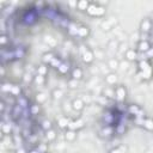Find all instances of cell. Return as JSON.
<instances>
[{"mask_svg": "<svg viewBox=\"0 0 153 153\" xmlns=\"http://www.w3.org/2000/svg\"><path fill=\"white\" fill-rule=\"evenodd\" d=\"M127 94H128V92H127V88L124 85H116L115 86V99L118 103L123 102L127 98Z\"/></svg>", "mask_w": 153, "mask_h": 153, "instance_id": "obj_1", "label": "cell"}, {"mask_svg": "<svg viewBox=\"0 0 153 153\" xmlns=\"http://www.w3.org/2000/svg\"><path fill=\"white\" fill-rule=\"evenodd\" d=\"M81 57H82V61L87 65L92 63L93 60H94V54H93V50L88 49L87 47H81Z\"/></svg>", "mask_w": 153, "mask_h": 153, "instance_id": "obj_2", "label": "cell"}, {"mask_svg": "<svg viewBox=\"0 0 153 153\" xmlns=\"http://www.w3.org/2000/svg\"><path fill=\"white\" fill-rule=\"evenodd\" d=\"M152 48V45H151V43L147 41V39H140L139 42H137V44H136V50H137V53H141V54H146L149 49Z\"/></svg>", "mask_w": 153, "mask_h": 153, "instance_id": "obj_3", "label": "cell"}, {"mask_svg": "<svg viewBox=\"0 0 153 153\" xmlns=\"http://www.w3.org/2000/svg\"><path fill=\"white\" fill-rule=\"evenodd\" d=\"M152 27H153V23H152V19L151 18H145V19L141 20V23H140V30H141V32L148 33V32H151Z\"/></svg>", "mask_w": 153, "mask_h": 153, "instance_id": "obj_4", "label": "cell"}, {"mask_svg": "<svg viewBox=\"0 0 153 153\" xmlns=\"http://www.w3.org/2000/svg\"><path fill=\"white\" fill-rule=\"evenodd\" d=\"M124 57L128 62H133V61H137L139 60V53L136 49L129 48L126 53H124Z\"/></svg>", "mask_w": 153, "mask_h": 153, "instance_id": "obj_5", "label": "cell"}, {"mask_svg": "<svg viewBox=\"0 0 153 153\" xmlns=\"http://www.w3.org/2000/svg\"><path fill=\"white\" fill-rule=\"evenodd\" d=\"M116 23H117L116 18L111 17L110 19H105V20H103L102 24H100V27H102L103 30H105V31H109L110 29H112V27L116 25Z\"/></svg>", "mask_w": 153, "mask_h": 153, "instance_id": "obj_6", "label": "cell"}, {"mask_svg": "<svg viewBox=\"0 0 153 153\" xmlns=\"http://www.w3.org/2000/svg\"><path fill=\"white\" fill-rule=\"evenodd\" d=\"M137 76H140L142 80H149V79H152V76H153V67L149 66L147 69H145L142 72H137Z\"/></svg>", "mask_w": 153, "mask_h": 153, "instance_id": "obj_7", "label": "cell"}, {"mask_svg": "<svg viewBox=\"0 0 153 153\" xmlns=\"http://www.w3.org/2000/svg\"><path fill=\"white\" fill-rule=\"evenodd\" d=\"M117 80H118V76H117V74L115 72H110V73H108L105 75V82L109 86H112L114 87V85L117 84Z\"/></svg>", "mask_w": 153, "mask_h": 153, "instance_id": "obj_8", "label": "cell"}, {"mask_svg": "<svg viewBox=\"0 0 153 153\" xmlns=\"http://www.w3.org/2000/svg\"><path fill=\"white\" fill-rule=\"evenodd\" d=\"M71 103H72L73 110L76 111V112H80V111L85 108V103H84V100H82L81 98H75V99H73Z\"/></svg>", "mask_w": 153, "mask_h": 153, "instance_id": "obj_9", "label": "cell"}, {"mask_svg": "<svg viewBox=\"0 0 153 153\" xmlns=\"http://www.w3.org/2000/svg\"><path fill=\"white\" fill-rule=\"evenodd\" d=\"M128 112H129L130 115H134V116L140 117V118H142V117H143V115H141V114H142V111H141L140 106H139V105H136V104H131V105H129V106H128Z\"/></svg>", "mask_w": 153, "mask_h": 153, "instance_id": "obj_10", "label": "cell"}, {"mask_svg": "<svg viewBox=\"0 0 153 153\" xmlns=\"http://www.w3.org/2000/svg\"><path fill=\"white\" fill-rule=\"evenodd\" d=\"M72 120H69L68 116H60L57 118V126L61 128V129H68V126H69V122Z\"/></svg>", "mask_w": 153, "mask_h": 153, "instance_id": "obj_11", "label": "cell"}, {"mask_svg": "<svg viewBox=\"0 0 153 153\" xmlns=\"http://www.w3.org/2000/svg\"><path fill=\"white\" fill-rule=\"evenodd\" d=\"M84 127V121L80 120V118H76V120H72L69 122V126H68V129H73V130H79Z\"/></svg>", "mask_w": 153, "mask_h": 153, "instance_id": "obj_12", "label": "cell"}, {"mask_svg": "<svg viewBox=\"0 0 153 153\" xmlns=\"http://www.w3.org/2000/svg\"><path fill=\"white\" fill-rule=\"evenodd\" d=\"M71 76H72V79H75V80H81L82 79V76H84V72H82V69L80 68V67H74L72 71H71Z\"/></svg>", "mask_w": 153, "mask_h": 153, "instance_id": "obj_13", "label": "cell"}, {"mask_svg": "<svg viewBox=\"0 0 153 153\" xmlns=\"http://www.w3.org/2000/svg\"><path fill=\"white\" fill-rule=\"evenodd\" d=\"M36 13H35V11H27L25 14H24V17H23V19H24V22L26 23V24H32V23H35V20H36Z\"/></svg>", "mask_w": 153, "mask_h": 153, "instance_id": "obj_14", "label": "cell"}, {"mask_svg": "<svg viewBox=\"0 0 153 153\" xmlns=\"http://www.w3.org/2000/svg\"><path fill=\"white\" fill-rule=\"evenodd\" d=\"M88 35H90V29H88L87 26L81 25V26L78 27V30H76V36H78V37H80V38H86V37H88Z\"/></svg>", "mask_w": 153, "mask_h": 153, "instance_id": "obj_15", "label": "cell"}, {"mask_svg": "<svg viewBox=\"0 0 153 153\" xmlns=\"http://www.w3.org/2000/svg\"><path fill=\"white\" fill-rule=\"evenodd\" d=\"M103 96L108 99H115V87L112 86H106L103 90Z\"/></svg>", "mask_w": 153, "mask_h": 153, "instance_id": "obj_16", "label": "cell"}, {"mask_svg": "<svg viewBox=\"0 0 153 153\" xmlns=\"http://www.w3.org/2000/svg\"><path fill=\"white\" fill-rule=\"evenodd\" d=\"M54 59H55V55H54L51 51L44 53V54H43V56H42V63L50 66V63L53 62V60H54Z\"/></svg>", "mask_w": 153, "mask_h": 153, "instance_id": "obj_17", "label": "cell"}, {"mask_svg": "<svg viewBox=\"0 0 153 153\" xmlns=\"http://www.w3.org/2000/svg\"><path fill=\"white\" fill-rule=\"evenodd\" d=\"M43 42L48 45V48H54V47H56V39H55L51 35H44Z\"/></svg>", "mask_w": 153, "mask_h": 153, "instance_id": "obj_18", "label": "cell"}, {"mask_svg": "<svg viewBox=\"0 0 153 153\" xmlns=\"http://www.w3.org/2000/svg\"><path fill=\"white\" fill-rule=\"evenodd\" d=\"M65 139H66V141H68V142H73V141L76 139V130H73V129H66Z\"/></svg>", "mask_w": 153, "mask_h": 153, "instance_id": "obj_19", "label": "cell"}, {"mask_svg": "<svg viewBox=\"0 0 153 153\" xmlns=\"http://www.w3.org/2000/svg\"><path fill=\"white\" fill-rule=\"evenodd\" d=\"M112 134H114V128H112V126H109V124L103 127V129L100 130V135L104 137H110Z\"/></svg>", "mask_w": 153, "mask_h": 153, "instance_id": "obj_20", "label": "cell"}, {"mask_svg": "<svg viewBox=\"0 0 153 153\" xmlns=\"http://www.w3.org/2000/svg\"><path fill=\"white\" fill-rule=\"evenodd\" d=\"M97 11H98V4H94V2H91L88 8L86 10V13L91 17H97Z\"/></svg>", "mask_w": 153, "mask_h": 153, "instance_id": "obj_21", "label": "cell"}, {"mask_svg": "<svg viewBox=\"0 0 153 153\" xmlns=\"http://www.w3.org/2000/svg\"><path fill=\"white\" fill-rule=\"evenodd\" d=\"M108 67L111 69V71H116L120 68V61L115 57H111L109 61H108Z\"/></svg>", "mask_w": 153, "mask_h": 153, "instance_id": "obj_22", "label": "cell"}, {"mask_svg": "<svg viewBox=\"0 0 153 153\" xmlns=\"http://www.w3.org/2000/svg\"><path fill=\"white\" fill-rule=\"evenodd\" d=\"M36 72H37V74H38V75L45 76V75L48 74V65H44V63L39 65V66L36 68Z\"/></svg>", "mask_w": 153, "mask_h": 153, "instance_id": "obj_23", "label": "cell"}, {"mask_svg": "<svg viewBox=\"0 0 153 153\" xmlns=\"http://www.w3.org/2000/svg\"><path fill=\"white\" fill-rule=\"evenodd\" d=\"M51 96H53V98H54L55 100H60V99H62V98H63L65 92H63L61 88H55V90H53Z\"/></svg>", "mask_w": 153, "mask_h": 153, "instance_id": "obj_24", "label": "cell"}, {"mask_svg": "<svg viewBox=\"0 0 153 153\" xmlns=\"http://www.w3.org/2000/svg\"><path fill=\"white\" fill-rule=\"evenodd\" d=\"M1 131H2L4 135H10V134H11V131H12V127H11L10 122L7 123V122L2 121V124H1Z\"/></svg>", "mask_w": 153, "mask_h": 153, "instance_id": "obj_25", "label": "cell"}, {"mask_svg": "<svg viewBox=\"0 0 153 153\" xmlns=\"http://www.w3.org/2000/svg\"><path fill=\"white\" fill-rule=\"evenodd\" d=\"M142 127L147 130H153V120L149 117H145L142 121Z\"/></svg>", "mask_w": 153, "mask_h": 153, "instance_id": "obj_26", "label": "cell"}, {"mask_svg": "<svg viewBox=\"0 0 153 153\" xmlns=\"http://www.w3.org/2000/svg\"><path fill=\"white\" fill-rule=\"evenodd\" d=\"M90 4H91V2H88V1H86V0H80V1H78L76 8H78L79 11H86V10L88 8Z\"/></svg>", "mask_w": 153, "mask_h": 153, "instance_id": "obj_27", "label": "cell"}, {"mask_svg": "<svg viewBox=\"0 0 153 153\" xmlns=\"http://www.w3.org/2000/svg\"><path fill=\"white\" fill-rule=\"evenodd\" d=\"M68 71H69V63H67V62H62L57 68V72L60 74H66V73H68Z\"/></svg>", "mask_w": 153, "mask_h": 153, "instance_id": "obj_28", "label": "cell"}, {"mask_svg": "<svg viewBox=\"0 0 153 153\" xmlns=\"http://www.w3.org/2000/svg\"><path fill=\"white\" fill-rule=\"evenodd\" d=\"M41 128H42L44 131H48V130L53 129V123H51V121H49V120L42 121V122H41Z\"/></svg>", "mask_w": 153, "mask_h": 153, "instance_id": "obj_29", "label": "cell"}, {"mask_svg": "<svg viewBox=\"0 0 153 153\" xmlns=\"http://www.w3.org/2000/svg\"><path fill=\"white\" fill-rule=\"evenodd\" d=\"M35 99H36V102H37L38 104H43V103H45V100H47V94L43 93V92H38V93L36 94Z\"/></svg>", "mask_w": 153, "mask_h": 153, "instance_id": "obj_30", "label": "cell"}, {"mask_svg": "<svg viewBox=\"0 0 153 153\" xmlns=\"http://www.w3.org/2000/svg\"><path fill=\"white\" fill-rule=\"evenodd\" d=\"M11 94L13 97H19L22 96V88L18 86V85H13L12 86V90H11Z\"/></svg>", "mask_w": 153, "mask_h": 153, "instance_id": "obj_31", "label": "cell"}, {"mask_svg": "<svg viewBox=\"0 0 153 153\" xmlns=\"http://www.w3.org/2000/svg\"><path fill=\"white\" fill-rule=\"evenodd\" d=\"M45 137H47V140H48L49 142H51V141H54V140L56 139V133H55L53 129H50V130L45 131Z\"/></svg>", "mask_w": 153, "mask_h": 153, "instance_id": "obj_32", "label": "cell"}, {"mask_svg": "<svg viewBox=\"0 0 153 153\" xmlns=\"http://www.w3.org/2000/svg\"><path fill=\"white\" fill-rule=\"evenodd\" d=\"M10 42V37L6 35V33H1L0 36V44L2 48H6V44Z\"/></svg>", "mask_w": 153, "mask_h": 153, "instance_id": "obj_33", "label": "cell"}, {"mask_svg": "<svg viewBox=\"0 0 153 153\" xmlns=\"http://www.w3.org/2000/svg\"><path fill=\"white\" fill-rule=\"evenodd\" d=\"M39 110H41L39 104H32V105H30V108H29V111H30L31 115H38Z\"/></svg>", "mask_w": 153, "mask_h": 153, "instance_id": "obj_34", "label": "cell"}, {"mask_svg": "<svg viewBox=\"0 0 153 153\" xmlns=\"http://www.w3.org/2000/svg\"><path fill=\"white\" fill-rule=\"evenodd\" d=\"M33 82L36 84V85H43L44 82H45V76H42V75H35V78H33Z\"/></svg>", "mask_w": 153, "mask_h": 153, "instance_id": "obj_35", "label": "cell"}, {"mask_svg": "<svg viewBox=\"0 0 153 153\" xmlns=\"http://www.w3.org/2000/svg\"><path fill=\"white\" fill-rule=\"evenodd\" d=\"M18 105L25 109V108H27L29 103H27V100H26V98H25V97H22V96H19V98H18Z\"/></svg>", "mask_w": 153, "mask_h": 153, "instance_id": "obj_36", "label": "cell"}, {"mask_svg": "<svg viewBox=\"0 0 153 153\" xmlns=\"http://www.w3.org/2000/svg\"><path fill=\"white\" fill-rule=\"evenodd\" d=\"M126 147H123V146H117V147H114V148H111L110 151H109V153H124L126 152Z\"/></svg>", "mask_w": 153, "mask_h": 153, "instance_id": "obj_37", "label": "cell"}, {"mask_svg": "<svg viewBox=\"0 0 153 153\" xmlns=\"http://www.w3.org/2000/svg\"><path fill=\"white\" fill-rule=\"evenodd\" d=\"M33 75L31 74V73H29V72H26V73H24V75H23V81L24 82H31V81H33Z\"/></svg>", "mask_w": 153, "mask_h": 153, "instance_id": "obj_38", "label": "cell"}, {"mask_svg": "<svg viewBox=\"0 0 153 153\" xmlns=\"http://www.w3.org/2000/svg\"><path fill=\"white\" fill-rule=\"evenodd\" d=\"M62 62H63V61H61V59H60V57H57V56H55V59L53 60V62L50 63V66L57 69V68H59V66H60V65H61Z\"/></svg>", "mask_w": 153, "mask_h": 153, "instance_id": "obj_39", "label": "cell"}, {"mask_svg": "<svg viewBox=\"0 0 153 153\" xmlns=\"http://www.w3.org/2000/svg\"><path fill=\"white\" fill-rule=\"evenodd\" d=\"M67 84H68V87H69V88H76L78 85H79V81L75 80V79H72V78H71V79L68 80Z\"/></svg>", "mask_w": 153, "mask_h": 153, "instance_id": "obj_40", "label": "cell"}, {"mask_svg": "<svg viewBox=\"0 0 153 153\" xmlns=\"http://www.w3.org/2000/svg\"><path fill=\"white\" fill-rule=\"evenodd\" d=\"M12 84H2V92L5 93V92H8V93H11V90H12Z\"/></svg>", "mask_w": 153, "mask_h": 153, "instance_id": "obj_41", "label": "cell"}, {"mask_svg": "<svg viewBox=\"0 0 153 153\" xmlns=\"http://www.w3.org/2000/svg\"><path fill=\"white\" fill-rule=\"evenodd\" d=\"M37 149L41 152V153H47V145L45 143H39L38 146H37Z\"/></svg>", "mask_w": 153, "mask_h": 153, "instance_id": "obj_42", "label": "cell"}, {"mask_svg": "<svg viewBox=\"0 0 153 153\" xmlns=\"http://www.w3.org/2000/svg\"><path fill=\"white\" fill-rule=\"evenodd\" d=\"M93 54H94V59L97 57V59L102 60V59L104 57V53H103L102 50H96V51H93Z\"/></svg>", "mask_w": 153, "mask_h": 153, "instance_id": "obj_43", "label": "cell"}, {"mask_svg": "<svg viewBox=\"0 0 153 153\" xmlns=\"http://www.w3.org/2000/svg\"><path fill=\"white\" fill-rule=\"evenodd\" d=\"M146 55H147L148 57H153V48H151V49L146 53Z\"/></svg>", "mask_w": 153, "mask_h": 153, "instance_id": "obj_44", "label": "cell"}, {"mask_svg": "<svg viewBox=\"0 0 153 153\" xmlns=\"http://www.w3.org/2000/svg\"><path fill=\"white\" fill-rule=\"evenodd\" d=\"M27 153H41V152H39V151H38L37 148H33V149H31V151H29Z\"/></svg>", "mask_w": 153, "mask_h": 153, "instance_id": "obj_45", "label": "cell"}, {"mask_svg": "<svg viewBox=\"0 0 153 153\" xmlns=\"http://www.w3.org/2000/svg\"><path fill=\"white\" fill-rule=\"evenodd\" d=\"M1 76H5V67H4V65L1 66Z\"/></svg>", "mask_w": 153, "mask_h": 153, "instance_id": "obj_46", "label": "cell"}]
</instances>
